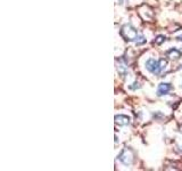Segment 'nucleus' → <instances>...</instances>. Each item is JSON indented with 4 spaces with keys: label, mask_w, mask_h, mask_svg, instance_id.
<instances>
[{
    "label": "nucleus",
    "mask_w": 182,
    "mask_h": 171,
    "mask_svg": "<svg viewBox=\"0 0 182 171\" xmlns=\"http://www.w3.org/2000/svg\"><path fill=\"white\" fill-rule=\"evenodd\" d=\"M167 65V61L165 58H161L159 61H156L154 58H149L146 62V69L152 74H159L164 71V69Z\"/></svg>",
    "instance_id": "obj_1"
},
{
    "label": "nucleus",
    "mask_w": 182,
    "mask_h": 171,
    "mask_svg": "<svg viewBox=\"0 0 182 171\" xmlns=\"http://www.w3.org/2000/svg\"><path fill=\"white\" fill-rule=\"evenodd\" d=\"M121 36L124 38L126 41H133L137 39L138 37V32H137L136 27H133L131 24H125L123 25L121 29Z\"/></svg>",
    "instance_id": "obj_2"
},
{
    "label": "nucleus",
    "mask_w": 182,
    "mask_h": 171,
    "mask_svg": "<svg viewBox=\"0 0 182 171\" xmlns=\"http://www.w3.org/2000/svg\"><path fill=\"white\" fill-rule=\"evenodd\" d=\"M119 160L122 162L123 164L130 165L132 164L133 160H134V155H133V152L131 148H124L119 155Z\"/></svg>",
    "instance_id": "obj_3"
},
{
    "label": "nucleus",
    "mask_w": 182,
    "mask_h": 171,
    "mask_svg": "<svg viewBox=\"0 0 182 171\" xmlns=\"http://www.w3.org/2000/svg\"><path fill=\"white\" fill-rule=\"evenodd\" d=\"M172 89V86L171 83H166V82H162L159 83L158 89H157V96H164L167 95Z\"/></svg>",
    "instance_id": "obj_4"
},
{
    "label": "nucleus",
    "mask_w": 182,
    "mask_h": 171,
    "mask_svg": "<svg viewBox=\"0 0 182 171\" xmlns=\"http://www.w3.org/2000/svg\"><path fill=\"white\" fill-rule=\"evenodd\" d=\"M115 123L119 125H128L130 123V118L128 115L117 114L115 115Z\"/></svg>",
    "instance_id": "obj_5"
},
{
    "label": "nucleus",
    "mask_w": 182,
    "mask_h": 171,
    "mask_svg": "<svg viewBox=\"0 0 182 171\" xmlns=\"http://www.w3.org/2000/svg\"><path fill=\"white\" fill-rule=\"evenodd\" d=\"M166 56L172 59H179L182 56V53L180 50L176 49V48H171L170 50L166 51Z\"/></svg>",
    "instance_id": "obj_6"
},
{
    "label": "nucleus",
    "mask_w": 182,
    "mask_h": 171,
    "mask_svg": "<svg viewBox=\"0 0 182 171\" xmlns=\"http://www.w3.org/2000/svg\"><path fill=\"white\" fill-rule=\"evenodd\" d=\"M165 39L166 38L164 36H157L156 37V39L154 40V43H155V45H162V43L165 41Z\"/></svg>",
    "instance_id": "obj_7"
},
{
    "label": "nucleus",
    "mask_w": 182,
    "mask_h": 171,
    "mask_svg": "<svg viewBox=\"0 0 182 171\" xmlns=\"http://www.w3.org/2000/svg\"><path fill=\"white\" fill-rule=\"evenodd\" d=\"M146 42V39H145V37L143 36H139V37H137V39H136V45L137 46H140V45H143V43Z\"/></svg>",
    "instance_id": "obj_8"
},
{
    "label": "nucleus",
    "mask_w": 182,
    "mask_h": 171,
    "mask_svg": "<svg viewBox=\"0 0 182 171\" xmlns=\"http://www.w3.org/2000/svg\"><path fill=\"white\" fill-rule=\"evenodd\" d=\"M176 39L179 40V41H182V34L181 36H179V37H176Z\"/></svg>",
    "instance_id": "obj_9"
},
{
    "label": "nucleus",
    "mask_w": 182,
    "mask_h": 171,
    "mask_svg": "<svg viewBox=\"0 0 182 171\" xmlns=\"http://www.w3.org/2000/svg\"><path fill=\"white\" fill-rule=\"evenodd\" d=\"M181 87H182V85H181Z\"/></svg>",
    "instance_id": "obj_10"
}]
</instances>
